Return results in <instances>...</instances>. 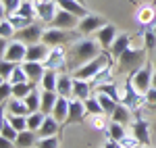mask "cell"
Segmentation results:
<instances>
[{"label":"cell","mask_w":156,"mask_h":148,"mask_svg":"<svg viewBox=\"0 0 156 148\" xmlns=\"http://www.w3.org/2000/svg\"><path fill=\"white\" fill-rule=\"evenodd\" d=\"M104 50L98 44L96 38H79L77 42H73L71 50H69V65L71 67H81L85 63L94 61L100 56Z\"/></svg>","instance_id":"6da1fadb"},{"label":"cell","mask_w":156,"mask_h":148,"mask_svg":"<svg viewBox=\"0 0 156 148\" xmlns=\"http://www.w3.org/2000/svg\"><path fill=\"white\" fill-rule=\"evenodd\" d=\"M148 63V50L142 46V48H135V46H129L117 59V67H119L121 73H133L137 71L140 67H144Z\"/></svg>","instance_id":"7a4b0ae2"},{"label":"cell","mask_w":156,"mask_h":148,"mask_svg":"<svg viewBox=\"0 0 156 148\" xmlns=\"http://www.w3.org/2000/svg\"><path fill=\"white\" fill-rule=\"evenodd\" d=\"M79 31L77 29H58V27H46L44 29V36H42V42L54 48V46H65L67 42H77L79 40Z\"/></svg>","instance_id":"3957f363"},{"label":"cell","mask_w":156,"mask_h":148,"mask_svg":"<svg viewBox=\"0 0 156 148\" xmlns=\"http://www.w3.org/2000/svg\"><path fill=\"white\" fill-rule=\"evenodd\" d=\"M121 102H123L127 109H131V113H137L146 104V94H142L137 88L133 86L131 75L125 79V86L121 88Z\"/></svg>","instance_id":"277c9868"},{"label":"cell","mask_w":156,"mask_h":148,"mask_svg":"<svg viewBox=\"0 0 156 148\" xmlns=\"http://www.w3.org/2000/svg\"><path fill=\"white\" fill-rule=\"evenodd\" d=\"M46 69H54V71H60V73H67L69 69V52L65 46H54L50 48L48 59L44 61Z\"/></svg>","instance_id":"5b68a950"},{"label":"cell","mask_w":156,"mask_h":148,"mask_svg":"<svg viewBox=\"0 0 156 148\" xmlns=\"http://www.w3.org/2000/svg\"><path fill=\"white\" fill-rule=\"evenodd\" d=\"M131 79H133V86L137 88L142 94H146L150 88H152V75H154V63H146L144 67H140L137 71H133Z\"/></svg>","instance_id":"8992f818"},{"label":"cell","mask_w":156,"mask_h":148,"mask_svg":"<svg viewBox=\"0 0 156 148\" xmlns=\"http://www.w3.org/2000/svg\"><path fill=\"white\" fill-rule=\"evenodd\" d=\"M106 21H104V17H100L96 13H90L87 17H81L79 19V25H77V31L81 34V36H90V34H96L100 27H104Z\"/></svg>","instance_id":"52a82bcc"},{"label":"cell","mask_w":156,"mask_h":148,"mask_svg":"<svg viewBox=\"0 0 156 148\" xmlns=\"http://www.w3.org/2000/svg\"><path fill=\"white\" fill-rule=\"evenodd\" d=\"M2 59H6V61H11V63H17V65L25 63V59H27V44L21 42V40L9 42V48L2 52Z\"/></svg>","instance_id":"ba28073f"},{"label":"cell","mask_w":156,"mask_h":148,"mask_svg":"<svg viewBox=\"0 0 156 148\" xmlns=\"http://www.w3.org/2000/svg\"><path fill=\"white\" fill-rule=\"evenodd\" d=\"M36 9H37V19L46 25L52 23L54 17H56V13L60 11L56 0H40V2H36Z\"/></svg>","instance_id":"9c48e42d"},{"label":"cell","mask_w":156,"mask_h":148,"mask_svg":"<svg viewBox=\"0 0 156 148\" xmlns=\"http://www.w3.org/2000/svg\"><path fill=\"white\" fill-rule=\"evenodd\" d=\"M42 36H44V27L37 23V21H34L31 25L23 27L21 31H17V40L25 42L27 46H31V44H37V42H42Z\"/></svg>","instance_id":"30bf717a"},{"label":"cell","mask_w":156,"mask_h":148,"mask_svg":"<svg viewBox=\"0 0 156 148\" xmlns=\"http://www.w3.org/2000/svg\"><path fill=\"white\" fill-rule=\"evenodd\" d=\"M94 36H96L98 44L102 46V50H110V46L115 44V40H117V36H119V31H117V27H115L112 23H106L104 27H100Z\"/></svg>","instance_id":"8fae6325"},{"label":"cell","mask_w":156,"mask_h":148,"mask_svg":"<svg viewBox=\"0 0 156 148\" xmlns=\"http://www.w3.org/2000/svg\"><path fill=\"white\" fill-rule=\"evenodd\" d=\"M77 25H79V17H77V15H73V13L60 9V11L56 13V17H54V21L50 23V27H58V29H77Z\"/></svg>","instance_id":"7c38bea8"},{"label":"cell","mask_w":156,"mask_h":148,"mask_svg":"<svg viewBox=\"0 0 156 148\" xmlns=\"http://www.w3.org/2000/svg\"><path fill=\"white\" fill-rule=\"evenodd\" d=\"M85 104L83 100H77V98H71V104H69V117H67V121L62 123V127H67V125H73V123H81L85 119Z\"/></svg>","instance_id":"4fadbf2b"},{"label":"cell","mask_w":156,"mask_h":148,"mask_svg":"<svg viewBox=\"0 0 156 148\" xmlns=\"http://www.w3.org/2000/svg\"><path fill=\"white\" fill-rule=\"evenodd\" d=\"M21 65H23V69H25V73H27V77H29V81L40 86L42 77H44V73H46V65L40 63V61H25V63H21Z\"/></svg>","instance_id":"5bb4252c"},{"label":"cell","mask_w":156,"mask_h":148,"mask_svg":"<svg viewBox=\"0 0 156 148\" xmlns=\"http://www.w3.org/2000/svg\"><path fill=\"white\" fill-rule=\"evenodd\" d=\"M131 134L137 138L144 146H150V123H148L146 119H142V117H135V119H133Z\"/></svg>","instance_id":"9a60e30c"},{"label":"cell","mask_w":156,"mask_h":148,"mask_svg":"<svg viewBox=\"0 0 156 148\" xmlns=\"http://www.w3.org/2000/svg\"><path fill=\"white\" fill-rule=\"evenodd\" d=\"M135 21L137 25H142V29H146L148 25L156 23V11L152 4H146V6H140L137 13H135Z\"/></svg>","instance_id":"2e32d148"},{"label":"cell","mask_w":156,"mask_h":148,"mask_svg":"<svg viewBox=\"0 0 156 148\" xmlns=\"http://www.w3.org/2000/svg\"><path fill=\"white\" fill-rule=\"evenodd\" d=\"M60 129H62V125L52 117V115H46V119H44V123L42 127L37 129V136L40 138H50V136H58Z\"/></svg>","instance_id":"e0dca14e"},{"label":"cell","mask_w":156,"mask_h":148,"mask_svg":"<svg viewBox=\"0 0 156 148\" xmlns=\"http://www.w3.org/2000/svg\"><path fill=\"white\" fill-rule=\"evenodd\" d=\"M50 54V46H46L44 42H37V44H31L27 46V59L25 61H40L44 63Z\"/></svg>","instance_id":"ac0fdd59"},{"label":"cell","mask_w":156,"mask_h":148,"mask_svg":"<svg viewBox=\"0 0 156 148\" xmlns=\"http://www.w3.org/2000/svg\"><path fill=\"white\" fill-rule=\"evenodd\" d=\"M92 94H94V90H92V86H90V81L79 79V77H73V98L87 100Z\"/></svg>","instance_id":"d6986e66"},{"label":"cell","mask_w":156,"mask_h":148,"mask_svg":"<svg viewBox=\"0 0 156 148\" xmlns=\"http://www.w3.org/2000/svg\"><path fill=\"white\" fill-rule=\"evenodd\" d=\"M131 40H133V38L129 36V34H119V36H117L115 44L110 46V54H112V59H115V61H117L121 54L131 46Z\"/></svg>","instance_id":"ffe728a7"},{"label":"cell","mask_w":156,"mask_h":148,"mask_svg":"<svg viewBox=\"0 0 156 148\" xmlns=\"http://www.w3.org/2000/svg\"><path fill=\"white\" fill-rule=\"evenodd\" d=\"M69 104H71V98H65V96H58L56 104H54L52 117H54L60 125L65 123V121H67V117H69Z\"/></svg>","instance_id":"44dd1931"},{"label":"cell","mask_w":156,"mask_h":148,"mask_svg":"<svg viewBox=\"0 0 156 148\" xmlns=\"http://www.w3.org/2000/svg\"><path fill=\"white\" fill-rule=\"evenodd\" d=\"M56 2H58L60 9H65V11H69V13H73V15H77L79 19L90 15V11L85 9L83 2H79V0H56Z\"/></svg>","instance_id":"7402d4cb"},{"label":"cell","mask_w":156,"mask_h":148,"mask_svg":"<svg viewBox=\"0 0 156 148\" xmlns=\"http://www.w3.org/2000/svg\"><path fill=\"white\" fill-rule=\"evenodd\" d=\"M112 67H115V65H106V67H104L94 79H90V86H92L94 92H96V88H100L102 84H110V81H115V71H112Z\"/></svg>","instance_id":"603a6c76"},{"label":"cell","mask_w":156,"mask_h":148,"mask_svg":"<svg viewBox=\"0 0 156 148\" xmlns=\"http://www.w3.org/2000/svg\"><path fill=\"white\" fill-rule=\"evenodd\" d=\"M56 92H58V96L73 98V75H69V73H58Z\"/></svg>","instance_id":"cb8c5ba5"},{"label":"cell","mask_w":156,"mask_h":148,"mask_svg":"<svg viewBox=\"0 0 156 148\" xmlns=\"http://www.w3.org/2000/svg\"><path fill=\"white\" fill-rule=\"evenodd\" d=\"M37 140H40L37 132L25 129V132H19V138L15 140V144H17V148H34L37 144Z\"/></svg>","instance_id":"d4e9b609"},{"label":"cell","mask_w":156,"mask_h":148,"mask_svg":"<svg viewBox=\"0 0 156 148\" xmlns=\"http://www.w3.org/2000/svg\"><path fill=\"white\" fill-rule=\"evenodd\" d=\"M131 117H133L131 109H127L123 102H119L117 109H115V113L110 115V121H117V123H121V125H127V123H131Z\"/></svg>","instance_id":"484cf974"},{"label":"cell","mask_w":156,"mask_h":148,"mask_svg":"<svg viewBox=\"0 0 156 148\" xmlns=\"http://www.w3.org/2000/svg\"><path fill=\"white\" fill-rule=\"evenodd\" d=\"M25 104H27V109L29 113H36V111H42V90L40 88H34L27 96H25Z\"/></svg>","instance_id":"4316f807"},{"label":"cell","mask_w":156,"mask_h":148,"mask_svg":"<svg viewBox=\"0 0 156 148\" xmlns=\"http://www.w3.org/2000/svg\"><path fill=\"white\" fill-rule=\"evenodd\" d=\"M56 100H58V92H54V90H42V111L46 113V115H52Z\"/></svg>","instance_id":"83f0119b"},{"label":"cell","mask_w":156,"mask_h":148,"mask_svg":"<svg viewBox=\"0 0 156 148\" xmlns=\"http://www.w3.org/2000/svg\"><path fill=\"white\" fill-rule=\"evenodd\" d=\"M6 109H9V115H23V117L29 115V109H27L25 100L21 98H11L6 102Z\"/></svg>","instance_id":"f1b7e54d"},{"label":"cell","mask_w":156,"mask_h":148,"mask_svg":"<svg viewBox=\"0 0 156 148\" xmlns=\"http://www.w3.org/2000/svg\"><path fill=\"white\" fill-rule=\"evenodd\" d=\"M56 84H58V71L46 69V73H44L42 81H40V88L42 90H54L56 92Z\"/></svg>","instance_id":"f546056e"},{"label":"cell","mask_w":156,"mask_h":148,"mask_svg":"<svg viewBox=\"0 0 156 148\" xmlns=\"http://www.w3.org/2000/svg\"><path fill=\"white\" fill-rule=\"evenodd\" d=\"M108 115L100 113V115H90V127L94 132H108Z\"/></svg>","instance_id":"4dcf8cb0"},{"label":"cell","mask_w":156,"mask_h":148,"mask_svg":"<svg viewBox=\"0 0 156 148\" xmlns=\"http://www.w3.org/2000/svg\"><path fill=\"white\" fill-rule=\"evenodd\" d=\"M140 40L144 42V48L148 50V52H154L156 50V31L152 27H146L144 31L140 34Z\"/></svg>","instance_id":"1f68e13d"},{"label":"cell","mask_w":156,"mask_h":148,"mask_svg":"<svg viewBox=\"0 0 156 148\" xmlns=\"http://www.w3.org/2000/svg\"><path fill=\"white\" fill-rule=\"evenodd\" d=\"M15 15H21V17H27V19H37V9H36V2L34 0H23V4L19 6V11Z\"/></svg>","instance_id":"d6a6232c"},{"label":"cell","mask_w":156,"mask_h":148,"mask_svg":"<svg viewBox=\"0 0 156 148\" xmlns=\"http://www.w3.org/2000/svg\"><path fill=\"white\" fill-rule=\"evenodd\" d=\"M44 119H46V113H44V111L29 113V115H27V129L37 132V129L42 127V123H44Z\"/></svg>","instance_id":"836d02e7"},{"label":"cell","mask_w":156,"mask_h":148,"mask_svg":"<svg viewBox=\"0 0 156 148\" xmlns=\"http://www.w3.org/2000/svg\"><path fill=\"white\" fill-rule=\"evenodd\" d=\"M94 94L98 96L100 104H102V111H104L108 117H110V115L115 113V109H117V104H119V102H117V100H112L108 94H102V92H94Z\"/></svg>","instance_id":"e575fe53"},{"label":"cell","mask_w":156,"mask_h":148,"mask_svg":"<svg viewBox=\"0 0 156 148\" xmlns=\"http://www.w3.org/2000/svg\"><path fill=\"white\" fill-rule=\"evenodd\" d=\"M96 92L108 94V96H110L112 100L121 102V88H119V84H115V81H110V84H102L100 88H96Z\"/></svg>","instance_id":"d590c367"},{"label":"cell","mask_w":156,"mask_h":148,"mask_svg":"<svg viewBox=\"0 0 156 148\" xmlns=\"http://www.w3.org/2000/svg\"><path fill=\"white\" fill-rule=\"evenodd\" d=\"M0 136L2 138H9V140H17L19 138V132L12 127V123L9 121V115H2V129H0Z\"/></svg>","instance_id":"8d00e7d4"},{"label":"cell","mask_w":156,"mask_h":148,"mask_svg":"<svg viewBox=\"0 0 156 148\" xmlns=\"http://www.w3.org/2000/svg\"><path fill=\"white\" fill-rule=\"evenodd\" d=\"M37 84H31V81H23V84H15L12 86V98H21L25 100V96L36 88Z\"/></svg>","instance_id":"74e56055"},{"label":"cell","mask_w":156,"mask_h":148,"mask_svg":"<svg viewBox=\"0 0 156 148\" xmlns=\"http://www.w3.org/2000/svg\"><path fill=\"white\" fill-rule=\"evenodd\" d=\"M23 4V0H0V6H2V17H11L19 11V6Z\"/></svg>","instance_id":"f35d334b"},{"label":"cell","mask_w":156,"mask_h":148,"mask_svg":"<svg viewBox=\"0 0 156 148\" xmlns=\"http://www.w3.org/2000/svg\"><path fill=\"white\" fill-rule=\"evenodd\" d=\"M83 104H85L87 115H100V113H104V111H102V104H100V100H98L96 94H92L87 100H83Z\"/></svg>","instance_id":"ab89813d"},{"label":"cell","mask_w":156,"mask_h":148,"mask_svg":"<svg viewBox=\"0 0 156 148\" xmlns=\"http://www.w3.org/2000/svg\"><path fill=\"white\" fill-rule=\"evenodd\" d=\"M9 98H12V84L6 81V79H2L0 81V104H2V109H6Z\"/></svg>","instance_id":"60d3db41"},{"label":"cell","mask_w":156,"mask_h":148,"mask_svg":"<svg viewBox=\"0 0 156 148\" xmlns=\"http://www.w3.org/2000/svg\"><path fill=\"white\" fill-rule=\"evenodd\" d=\"M127 134H125V125L117 123V121H110V125H108V132H106V138H112V140H117L119 142L121 138H125Z\"/></svg>","instance_id":"b9f144b4"},{"label":"cell","mask_w":156,"mask_h":148,"mask_svg":"<svg viewBox=\"0 0 156 148\" xmlns=\"http://www.w3.org/2000/svg\"><path fill=\"white\" fill-rule=\"evenodd\" d=\"M12 36H17V29H15V25L9 21V17H2V21H0V38H6V40H11Z\"/></svg>","instance_id":"7bdbcfd3"},{"label":"cell","mask_w":156,"mask_h":148,"mask_svg":"<svg viewBox=\"0 0 156 148\" xmlns=\"http://www.w3.org/2000/svg\"><path fill=\"white\" fill-rule=\"evenodd\" d=\"M6 81H11L12 86H15V84H23V81H29V77H27V73H25L23 65H17V67H15V71L11 73V77H9Z\"/></svg>","instance_id":"ee69618b"},{"label":"cell","mask_w":156,"mask_h":148,"mask_svg":"<svg viewBox=\"0 0 156 148\" xmlns=\"http://www.w3.org/2000/svg\"><path fill=\"white\" fill-rule=\"evenodd\" d=\"M9 21L15 25V29H17V31H21L23 27H27V25L34 23V19H27V17H21V15H11V17H9Z\"/></svg>","instance_id":"f6af8a7d"},{"label":"cell","mask_w":156,"mask_h":148,"mask_svg":"<svg viewBox=\"0 0 156 148\" xmlns=\"http://www.w3.org/2000/svg\"><path fill=\"white\" fill-rule=\"evenodd\" d=\"M60 146V138L58 136H50V138H40L36 148H58Z\"/></svg>","instance_id":"bcb514c9"},{"label":"cell","mask_w":156,"mask_h":148,"mask_svg":"<svg viewBox=\"0 0 156 148\" xmlns=\"http://www.w3.org/2000/svg\"><path fill=\"white\" fill-rule=\"evenodd\" d=\"M9 121L12 123V127L17 132H25L27 129V117H23V115H9Z\"/></svg>","instance_id":"7dc6e473"},{"label":"cell","mask_w":156,"mask_h":148,"mask_svg":"<svg viewBox=\"0 0 156 148\" xmlns=\"http://www.w3.org/2000/svg\"><path fill=\"white\" fill-rule=\"evenodd\" d=\"M15 67H17V63H11V61H6V59H2L0 61V77L2 79H9L11 73L15 71Z\"/></svg>","instance_id":"c3c4849f"},{"label":"cell","mask_w":156,"mask_h":148,"mask_svg":"<svg viewBox=\"0 0 156 148\" xmlns=\"http://www.w3.org/2000/svg\"><path fill=\"white\" fill-rule=\"evenodd\" d=\"M140 144H142V142L133 136V134H127L125 138H121V140H119V146L121 148H133V146H140Z\"/></svg>","instance_id":"681fc988"},{"label":"cell","mask_w":156,"mask_h":148,"mask_svg":"<svg viewBox=\"0 0 156 148\" xmlns=\"http://www.w3.org/2000/svg\"><path fill=\"white\" fill-rule=\"evenodd\" d=\"M146 106H150V109L156 111V88H150L146 92Z\"/></svg>","instance_id":"f907efd6"},{"label":"cell","mask_w":156,"mask_h":148,"mask_svg":"<svg viewBox=\"0 0 156 148\" xmlns=\"http://www.w3.org/2000/svg\"><path fill=\"white\" fill-rule=\"evenodd\" d=\"M0 148H17V144H15L12 140H9V138L0 136Z\"/></svg>","instance_id":"816d5d0a"},{"label":"cell","mask_w":156,"mask_h":148,"mask_svg":"<svg viewBox=\"0 0 156 148\" xmlns=\"http://www.w3.org/2000/svg\"><path fill=\"white\" fill-rule=\"evenodd\" d=\"M102 148H121V146H119V142H117V140H112V138H106V144H104Z\"/></svg>","instance_id":"f5cc1de1"},{"label":"cell","mask_w":156,"mask_h":148,"mask_svg":"<svg viewBox=\"0 0 156 148\" xmlns=\"http://www.w3.org/2000/svg\"><path fill=\"white\" fill-rule=\"evenodd\" d=\"M152 88H156V69H154V75H152Z\"/></svg>","instance_id":"db71d44e"},{"label":"cell","mask_w":156,"mask_h":148,"mask_svg":"<svg viewBox=\"0 0 156 148\" xmlns=\"http://www.w3.org/2000/svg\"><path fill=\"white\" fill-rule=\"evenodd\" d=\"M152 63H154V69H156V50H154V59H152Z\"/></svg>","instance_id":"11a10c76"},{"label":"cell","mask_w":156,"mask_h":148,"mask_svg":"<svg viewBox=\"0 0 156 148\" xmlns=\"http://www.w3.org/2000/svg\"><path fill=\"white\" fill-rule=\"evenodd\" d=\"M152 29H154V31H156V23H154V25H152Z\"/></svg>","instance_id":"9f6ffc18"},{"label":"cell","mask_w":156,"mask_h":148,"mask_svg":"<svg viewBox=\"0 0 156 148\" xmlns=\"http://www.w3.org/2000/svg\"><path fill=\"white\" fill-rule=\"evenodd\" d=\"M34 2H40V0H34Z\"/></svg>","instance_id":"6f0895ef"},{"label":"cell","mask_w":156,"mask_h":148,"mask_svg":"<svg viewBox=\"0 0 156 148\" xmlns=\"http://www.w3.org/2000/svg\"><path fill=\"white\" fill-rule=\"evenodd\" d=\"M79 2H83V0H79Z\"/></svg>","instance_id":"680465c9"},{"label":"cell","mask_w":156,"mask_h":148,"mask_svg":"<svg viewBox=\"0 0 156 148\" xmlns=\"http://www.w3.org/2000/svg\"><path fill=\"white\" fill-rule=\"evenodd\" d=\"M34 148H36V146H34Z\"/></svg>","instance_id":"91938a15"}]
</instances>
